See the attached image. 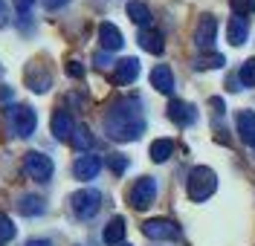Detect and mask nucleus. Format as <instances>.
<instances>
[{
  "instance_id": "obj_1",
  "label": "nucleus",
  "mask_w": 255,
  "mask_h": 246,
  "mask_svg": "<svg viewBox=\"0 0 255 246\" xmlns=\"http://www.w3.org/2000/svg\"><path fill=\"white\" fill-rule=\"evenodd\" d=\"M105 131L113 142H133L145 133V116L139 98H122L116 101L105 116Z\"/></svg>"
},
{
  "instance_id": "obj_2",
  "label": "nucleus",
  "mask_w": 255,
  "mask_h": 246,
  "mask_svg": "<svg viewBox=\"0 0 255 246\" xmlns=\"http://www.w3.org/2000/svg\"><path fill=\"white\" fill-rule=\"evenodd\" d=\"M215 188H218V177H215V171L206 168V165H197V168H191L189 171V180H186V191L194 203H203L209 197L215 194Z\"/></svg>"
},
{
  "instance_id": "obj_3",
  "label": "nucleus",
  "mask_w": 255,
  "mask_h": 246,
  "mask_svg": "<svg viewBox=\"0 0 255 246\" xmlns=\"http://www.w3.org/2000/svg\"><path fill=\"white\" fill-rule=\"evenodd\" d=\"M6 122H9V133L17 136V139H26L35 133V125H38V116L29 104H12L6 110Z\"/></svg>"
},
{
  "instance_id": "obj_4",
  "label": "nucleus",
  "mask_w": 255,
  "mask_h": 246,
  "mask_svg": "<svg viewBox=\"0 0 255 246\" xmlns=\"http://www.w3.org/2000/svg\"><path fill=\"white\" fill-rule=\"evenodd\" d=\"M70 209H73V214L79 220H90L102 209V194L96 188H79L76 194L70 197Z\"/></svg>"
},
{
  "instance_id": "obj_5",
  "label": "nucleus",
  "mask_w": 255,
  "mask_h": 246,
  "mask_svg": "<svg viewBox=\"0 0 255 246\" xmlns=\"http://www.w3.org/2000/svg\"><path fill=\"white\" fill-rule=\"evenodd\" d=\"M23 171H26V177L35 180V182H49L55 165H52V160H49L44 151H29L26 160H23Z\"/></svg>"
},
{
  "instance_id": "obj_6",
  "label": "nucleus",
  "mask_w": 255,
  "mask_h": 246,
  "mask_svg": "<svg viewBox=\"0 0 255 246\" xmlns=\"http://www.w3.org/2000/svg\"><path fill=\"white\" fill-rule=\"evenodd\" d=\"M154 200H157V180H154V177H139V180L130 185V191H128V203H130L136 212L148 209Z\"/></svg>"
},
{
  "instance_id": "obj_7",
  "label": "nucleus",
  "mask_w": 255,
  "mask_h": 246,
  "mask_svg": "<svg viewBox=\"0 0 255 246\" xmlns=\"http://www.w3.org/2000/svg\"><path fill=\"white\" fill-rule=\"evenodd\" d=\"M142 235L151 241H177L180 238V226L174 220H165V217H154V220H145L142 223Z\"/></svg>"
},
{
  "instance_id": "obj_8",
  "label": "nucleus",
  "mask_w": 255,
  "mask_h": 246,
  "mask_svg": "<svg viewBox=\"0 0 255 246\" xmlns=\"http://www.w3.org/2000/svg\"><path fill=\"white\" fill-rule=\"evenodd\" d=\"M215 35H218V17L215 15H200L197 29H194V44L200 49H212L215 47Z\"/></svg>"
},
{
  "instance_id": "obj_9",
  "label": "nucleus",
  "mask_w": 255,
  "mask_h": 246,
  "mask_svg": "<svg viewBox=\"0 0 255 246\" xmlns=\"http://www.w3.org/2000/svg\"><path fill=\"white\" fill-rule=\"evenodd\" d=\"M168 119L180 125V128H189L197 122V110H194V104L189 101H180V98H171V104H168Z\"/></svg>"
},
{
  "instance_id": "obj_10",
  "label": "nucleus",
  "mask_w": 255,
  "mask_h": 246,
  "mask_svg": "<svg viewBox=\"0 0 255 246\" xmlns=\"http://www.w3.org/2000/svg\"><path fill=\"white\" fill-rule=\"evenodd\" d=\"M102 171V160L93 154H84L73 163V177L76 180H96V174Z\"/></svg>"
},
{
  "instance_id": "obj_11",
  "label": "nucleus",
  "mask_w": 255,
  "mask_h": 246,
  "mask_svg": "<svg viewBox=\"0 0 255 246\" xmlns=\"http://www.w3.org/2000/svg\"><path fill=\"white\" fill-rule=\"evenodd\" d=\"M49 128H52V136H55V139L70 142V136H73V131H76V122H73V116L67 113V110H55Z\"/></svg>"
},
{
  "instance_id": "obj_12",
  "label": "nucleus",
  "mask_w": 255,
  "mask_h": 246,
  "mask_svg": "<svg viewBox=\"0 0 255 246\" xmlns=\"http://www.w3.org/2000/svg\"><path fill=\"white\" fill-rule=\"evenodd\" d=\"M151 84L157 87L159 93H165V96H171L174 93V73H171V67L159 64L151 70Z\"/></svg>"
},
{
  "instance_id": "obj_13",
  "label": "nucleus",
  "mask_w": 255,
  "mask_h": 246,
  "mask_svg": "<svg viewBox=\"0 0 255 246\" xmlns=\"http://www.w3.org/2000/svg\"><path fill=\"white\" fill-rule=\"evenodd\" d=\"M99 41H102V49H108V52H116V49H122V44H125L122 32L113 23H108V20L99 26Z\"/></svg>"
},
{
  "instance_id": "obj_14",
  "label": "nucleus",
  "mask_w": 255,
  "mask_h": 246,
  "mask_svg": "<svg viewBox=\"0 0 255 246\" xmlns=\"http://www.w3.org/2000/svg\"><path fill=\"white\" fill-rule=\"evenodd\" d=\"M136 76H139V61L136 58H122L113 70V82L116 84H130L136 82Z\"/></svg>"
},
{
  "instance_id": "obj_15",
  "label": "nucleus",
  "mask_w": 255,
  "mask_h": 246,
  "mask_svg": "<svg viewBox=\"0 0 255 246\" xmlns=\"http://www.w3.org/2000/svg\"><path fill=\"white\" fill-rule=\"evenodd\" d=\"M26 87L35 90V93H47L49 87H52V76H49V70L29 67V70H26Z\"/></svg>"
},
{
  "instance_id": "obj_16",
  "label": "nucleus",
  "mask_w": 255,
  "mask_h": 246,
  "mask_svg": "<svg viewBox=\"0 0 255 246\" xmlns=\"http://www.w3.org/2000/svg\"><path fill=\"white\" fill-rule=\"evenodd\" d=\"M102 241L108 246H119L122 241H125V217H113V220H108V226H105V232H102Z\"/></svg>"
},
{
  "instance_id": "obj_17",
  "label": "nucleus",
  "mask_w": 255,
  "mask_h": 246,
  "mask_svg": "<svg viewBox=\"0 0 255 246\" xmlns=\"http://www.w3.org/2000/svg\"><path fill=\"white\" fill-rule=\"evenodd\" d=\"M139 47L151 55H159L165 49V41H162V32L157 29H139Z\"/></svg>"
},
{
  "instance_id": "obj_18",
  "label": "nucleus",
  "mask_w": 255,
  "mask_h": 246,
  "mask_svg": "<svg viewBox=\"0 0 255 246\" xmlns=\"http://www.w3.org/2000/svg\"><path fill=\"white\" fill-rule=\"evenodd\" d=\"M238 136L247 145H255V113L253 110H241L238 113Z\"/></svg>"
},
{
  "instance_id": "obj_19",
  "label": "nucleus",
  "mask_w": 255,
  "mask_h": 246,
  "mask_svg": "<svg viewBox=\"0 0 255 246\" xmlns=\"http://www.w3.org/2000/svg\"><path fill=\"white\" fill-rule=\"evenodd\" d=\"M17 212L23 214V217H38V214L47 212V206H44V200L38 194H23L20 203H17Z\"/></svg>"
},
{
  "instance_id": "obj_20",
  "label": "nucleus",
  "mask_w": 255,
  "mask_h": 246,
  "mask_svg": "<svg viewBox=\"0 0 255 246\" xmlns=\"http://www.w3.org/2000/svg\"><path fill=\"white\" fill-rule=\"evenodd\" d=\"M247 32H250V29H247V17H232V20H229V26H226V35H229V44H232V47H241V44H244V41H247Z\"/></svg>"
},
{
  "instance_id": "obj_21",
  "label": "nucleus",
  "mask_w": 255,
  "mask_h": 246,
  "mask_svg": "<svg viewBox=\"0 0 255 246\" xmlns=\"http://www.w3.org/2000/svg\"><path fill=\"white\" fill-rule=\"evenodd\" d=\"M128 17H130L136 26L148 29V23H151V9H148L145 3H139V0H130V3H128Z\"/></svg>"
},
{
  "instance_id": "obj_22",
  "label": "nucleus",
  "mask_w": 255,
  "mask_h": 246,
  "mask_svg": "<svg viewBox=\"0 0 255 246\" xmlns=\"http://www.w3.org/2000/svg\"><path fill=\"white\" fill-rule=\"evenodd\" d=\"M70 142H73L76 151H90V148H93V133H90L87 125H76V131H73V136H70Z\"/></svg>"
},
{
  "instance_id": "obj_23",
  "label": "nucleus",
  "mask_w": 255,
  "mask_h": 246,
  "mask_svg": "<svg viewBox=\"0 0 255 246\" xmlns=\"http://www.w3.org/2000/svg\"><path fill=\"white\" fill-rule=\"evenodd\" d=\"M171 154H174V142L171 139H154L151 142V160L154 163H165Z\"/></svg>"
},
{
  "instance_id": "obj_24",
  "label": "nucleus",
  "mask_w": 255,
  "mask_h": 246,
  "mask_svg": "<svg viewBox=\"0 0 255 246\" xmlns=\"http://www.w3.org/2000/svg\"><path fill=\"white\" fill-rule=\"evenodd\" d=\"M223 64H226V58H223V55H218V52H212V55H200V58L194 61V67H197V70H221Z\"/></svg>"
},
{
  "instance_id": "obj_25",
  "label": "nucleus",
  "mask_w": 255,
  "mask_h": 246,
  "mask_svg": "<svg viewBox=\"0 0 255 246\" xmlns=\"http://www.w3.org/2000/svg\"><path fill=\"white\" fill-rule=\"evenodd\" d=\"M238 82L244 84V87H255V58H250V61H244V64H241Z\"/></svg>"
},
{
  "instance_id": "obj_26",
  "label": "nucleus",
  "mask_w": 255,
  "mask_h": 246,
  "mask_svg": "<svg viewBox=\"0 0 255 246\" xmlns=\"http://www.w3.org/2000/svg\"><path fill=\"white\" fill-rule=\"evenodd\" d=\"M15 238V223L9 220V214H3L0 212V246L3 244H9Z\"/></svg>"
},
{
  "instance_id": "obj_27",
  "label": "nucleus",
  "mask_w": 255,
  "mask_h": 246,
  "mask_svg": "<svg viewBox=\"0 0 255 246\" xmlns=\"http://www.w3.org/2000/svg\"><path fill=\"white\" fill-rule=\"evenodd\" d=\"M229 3H232V12L238 17H247L255 12V0H229Z\"/></svg>"
},
{
  "instance_id": "obj_28",
  "label": "nucleus",
  "mask_w": 255,
  "mask_h": 246,
  "mask_svg": "<svg viewBox=\"0 0 255 246\" xmlns=\"http://www.w3.org/2000/svg\"><path fill=\"white\" fill-rule=\"evenodd\" d=\"M38 0H15V9H17V15L20 17H29V12H32V6H35Z\"/></svg>"
},
{
  "instance_id": "obj_29",
  "label": "nucleus",
  "mask_w": 255,
  "mask_h": 246,
  "mask_svg": "<svg viewBox=\"0 0 255 246\" xmlns=\"http://www.w3.org/2000/svg\"><path fill=\"white\" fill-rule=\"evenodd\" d=\"M111 168L116 171V174H122V171L128 168V160L125 157H111Z\"/></svg>"
},
{
  "instance_id": "obj_30",
  "label": "nucleus",
  "mask_w": 255,
  "mask_h": 246,
  "mask_svg": "<svg viewBox=\"0 0 255 246\" xmlns=\"http://www.w3.org/2000/svg\"><path fill=\"white\" fill-rule=\"evenodd\" d=\"M44 3V9H49V12H55V9H64L70 0H41Z\"/></svg>"
},
{
  "instance_id": "obj_31",
  "label": "nucleus",
  "mask_w": 255,
  "mask_h": 246,
  "mask_svg": "<svg viewBox=\"0 0 255 246\" xmlns=\"http://www.w3.org/2000/svg\"><path fill=\"white\" fill-rule=\"evenodd\" d=\"M67 73H70L73 79H81V76H84V67H81L79 61H70V67H67Z\"/></svg>"
},
{
  "instance_id": "obj_32",
  "label": "nucleus",
  "mask_w": 255,
  "mask_h": 246,
  "mask_svg": "<svg viewBox=\"0 0 255 246\" xmlns=\"http://www.w3.org/2000/svg\"><path fill=\"white\" fill-rule=\"evenodd\" d=\"M12 98V87H0V104H6Z\"/></svg>"
},
{
  "instance_id": "obj_33",
  "label": "nucleus",
  "mask_w": 255,
  "mask_h": 246,
  "mask_svg": "<svg viewBox=\"0 0 255 246\" xmlns=\"http://www.w3.org/2000/svg\"><path fill=\"white\" fill-rule=\"evenodd\" d=\"M6 6H3V0H0V29H3V26H6Z\"/></svg>"
},
{
  "instance_id": "obj_34",
  "label": "nucleus",
  "mask_w": 255,
  "mask_h": 246,
  "mask_svg": "<svg viewBox=\"0 0 255 246\" xmlns=\"http://www.w3.org/2000/svg\"><path fill=\"white\" fill-rule=\"evenodd\" d=\"M26 246H52L49 241H44V238H35V241H29Z\"/></svg>"
},
{
  "instance_id": "obj_35",
  "label": "nucleus",
  "mask_w": 255,
  "mask_h": 246,
  "mask_svg": "<svg viewBox=\"0 0 255 246\" xmlns=\"http://www.w3.org/2000/svg\"><path fill=\"white\" fill-rule=\"evenodd\" d=\"M119 246H130V244H119Z\"/></svg>"
}]
</instances>
